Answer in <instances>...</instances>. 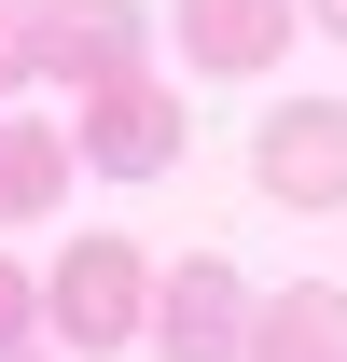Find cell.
Masks as SVG:
<instances>
[{"instance_id":"cell-2","label":"cell","mask_w":347,"mask_h":362,"mask_svg":"<svg viewBox=\"0 0 347 362\" xmlns=\"http://www.w3.org/2000/svg\"><path fill=\"white\" fill-rule=\"evenodd\" d=\"M181 98L153 84V70H111V84H84V126H70V153H84L97 181H167L181 168Z\"/></svg>"},{"instance_id":"cell-4","label":"cell","mask_w":347,"mask_h":362,"mask_svg":"<svg viewBox=\"0 0 347 362\" xmlns=\"http://www.w3.org/2000/svg\"><path fill=\"white\" fill-rule=\"evenodd\" d=\"M250 279L222 265V251H195V265H153V349L167 362H250Z\"/></svg>"},{"instance_id":"cell-6","label":"cell","mask_w":347,"mask_h":362,"mask_svg":"<svg viewBox=\"0 0 347 362\" xmlns=\"http://www.w3.org/2000/svg\"><path fill=\"white\" fill-rule=\"evenodd\" d=\"M139 56H153V14H139V0H42V70L70 98L111 84V70H139Z\"/></svg>"},{"instance_id":"cell-1","label":"cell","mask_w":347,"mask_h":362,"mask_svg":"<svg viewBox=\"0 0 347 362\" xmlns=\"http://www.w3.org/2000/svg\"><path fill=\"white\" fill-rule=\"evenodd\" d=\"M42 334H56V362L139 349V334H153V251H139V237H70L56 279H42Z\"/></svg>"},{"instance_id":"cell-11","label":"cell","mask_w":347,"mask_h":362,"mask_svg":"<svg viewBox=\"0 0 347 362\" xmlns=\"http://www.w3.org/2000/svg\"><path fill=\"white\" fill-rule=\"evenodd\" d=\"M305 28H319V42H347V0H305Z\"/></svg>"},{"instance_id":"cell-12","label":"cell","mask_w":347,"mask_h":362,"mask_svg":"<svg viewBox=\"0 0 347 362\" xmlns=\"http://www.w3.org/2000/svg\"><path fill=\"white\" fill-rule=\"evenodd\" d=\"M0 362H42V349H0Z\"/></svg>"},{"instance_id":"cell-9","label":"cell","mask_w":347,"mask_h":362,"mask_svg":"<svg viewBox=\"0 0 347 362\" xmlns=\"http://www.w3.org/2000/svg\"><path fill=\"white\" fill-rule=\"evenodd\" d=\"M42 84V0H0V98Z\"/></svg>"},{"instance_id":"cell-10","label":"cell","mask_w":347,"mask_h":362,"mask_svg":"<svg viewBox=\"0 0 347 362\" xmlns=\"http://www.w3.org/2000/svg\"><path fill=\"white\" fill-rule=\"evenodd\" d=\"M28 334H42V279L0 251V349H28Z\"/></svg>"},{"instance_id":"cell-5","label":"cell","mask_w":347,"mask_h":362,"mask_svg":"<svg viewBox=\"0 0 347 362\" xmlns=\"http://www.w3.org/2000/svg\"><path fill=\"white\" fill-rule=\"evenodd\" d=\"M167 28H181V56H195L209 84H250V70H278V56H292L305 0H167Z\"/></svg>"},{"instance_id":"cell-3","label":"cell","mask_w":347,"mask_h":362,"mask_svg":"<svg viewBox=\"0 0 347 362\" xmlns=\"http://www.w3.org/2000/svg\"><path fill=\"white\" fill-rule=\"evenodd\" d=\"M250 181L278 209H347V98H278L250 126Z\"/></svg>"},{"instance_id":"cell-8","label":"cell","mask_w":347,"mask_h":362,"mask_svg":"<svg viewBox=\"0 0 347 362\" xmlns=\"http://www.w3.org/2000/svg\"><path fill=\"white\" fill-rule=\"evenodd\" d=\"M56 195H70V139H56V126H14V112H0V223H42Z\"/></svg>"},{"instance_id":"cell-7","label":"cell","mask_w":347,"mask_h":362,"mask_svg":"<svg viewBox=\"0 0 347 362\" xmlns=\"http://www.w3.org/2000/svg\"><path fill=\"white\" fill-rule=\"evenodd\" d=\"M250 362H347V293L334 279H292L250 307Z\"/></svg>"}]
</instances>
